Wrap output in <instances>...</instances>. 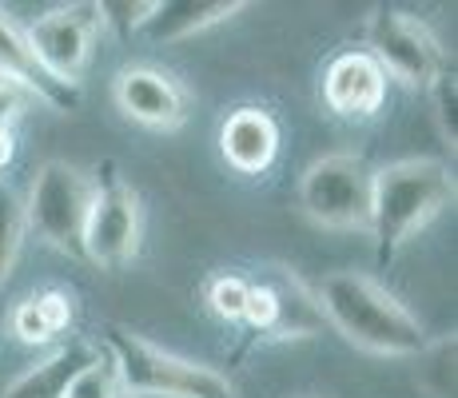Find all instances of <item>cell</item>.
Instances as JSON below:
<instances>
[{
	"label": "cell",
	"mask_w": 458,
	"mask_h": 398,
	"mask_svg": "<svg viewBox=\"0 0 458 398\" xmlns=\"http://www.w3.org/2000/svg\"><path fill=\"white\" fill-rule=\"evenodd\" d=\"M323 323H331L351 347L378 359H415L427 347V331L407 303L363 271H335L315 287Z\"/></svg>",
	"instance_id": "6da1fadb"
},
{
	"label": "cell",
	"mask_w": 458,
	"mask_h": 398,
	"mask_svg": "<svg viewBox=\"0 0 458 398\" xmlns=\"http://www.w3.org/2000/svg\"><path fill=\"white\" fill-rule=\"evenodd\" d=\"M454 203V175L443 159L411 156L378 167L371 183V235L378 255L391 259L394 251L415 239L435 216Z\"/></svg>",
	"instance_id": "7a4b0ae2"
},
{
	"label": "cell",
	"mask_w": 458,
	"mask_h": 398,
	"mask_svg": "<svg viewBox=\"0 0 458 398\" xmlns=\"http://www.w3.org/2000/svg\"><path fill=\"white\" fill-rule=\"evenodd\" d=\"M104 355L116 367L120 391L128 398H240L235 383L216 367L164 351L124 326H108Z\"/></svg>",
	"instance_id": "3957f363"
},
{
	"label": "cell",
	"mask_w": 458,
	"mask_h": 398,
	"mask_svg": "<svg viewBox=\"0 0 458 398\" xmlns=\"http://www.w3.org/2000/svg\"><path fill=\"white\" fill-rule=\"evenodd\" d=\"M92 175L84 167L68 164V159H48L37 167L24 196V227L37 239L81 259V235L88 219V203H92Z\"/></svg>",
	"instance_id": "277c9868"
},
{
	"label": "cell",
	"mask_w": 458,
	"mask_h": 398,
	"mask_svg": "<svg viewBox=\"0 0 458 398\" xmlns=\"http://www.w3.org/2000/svg\"><path fill=\"white\" fill-rule=\"evenodd\" d=\"M371 183L375 172L363 156L331 152L315 159L299 180V207L327 232H371Z\"/></svg>",
	"instance_id": "5b68a950"
},
{
	"label": "cell",
	"mask_w": 458,
	"mask_h": 398,
	"mask_svg": "<svg viewBox=\"0 0 458 398\" xmlns=\"http://www.w3.org/2000/svg\"><path fill=\"white\" fill-rule=\"evenodd\" d=\"M367 52L378 60L386 80L407 88H430L446 72V48L438 37L399 8H378L367 21Z\"/></svg>",
	"instance_id": "8992f818"
},
{
	"label": "cell",
	"mask_w": 458,
	"mask_h": 398,
	"mask_svg": "<svg viewBox=\"0 0 458 398\" xmlns=\"http://www.w3.org/2000/svg\"><path fill=\"white\" fill-rule=\"evenodd\" d=\"M100 29H104L100 4H60V8H48L44 16H37V21L24 29V37H29L44 72L56 80V84L76 92L81 76L88 72V64H92Z\"/></svg>",
	"instance_id": "52a82bcc"
},
{
	"label": "cell",
	"mask_w": 458,
	"mask_h": 398,
	"mask_svg": "<svg viewBox=\"0 0 458 398\" xmlns=\"http://www.w3.org/2000/svg\"><path fill=\"white\" fill-rule=\"evenodd\" d=\"M136 251H140V196L120 175H108L104 183H96L92 203H88L81 259L96 263L104 271H120L136 259Z\"/></svg>",
	"instance_id": "ba28073f"
},
{
	"label": "cell",
	"mask_w": 458,
	"mask_h": 398,
	"mask_svg": "<svg viewBox=\"0 0 458 398\" xmlns=\"http://www.w3.org/2000/svg\"><path fill=\"white\" fill-rule=\"evenodd\" d=\"M112 100L131 123L152 131H175L191 116V96L172 72L152 64H131L116 72Z\"/></svg>",
	"instance_id": "9c48e42d"
},
{
	"label": "cell",
	"mask_w": 458,
	"mask_h": 398,
	"mask_svg": "<svg viewBox=\"0 0 458 398\" xmlns=\"http://www.w3.org/2000/svg\"><path fill=\"white\" fill-rule=\"evenodd\" d=\"M386 88L391 80L378 68V60L367 48L339 52L327 68H323V104L339 120H371L386 104Z\"/></svg>",
	"instance_id": "30bf717a"
},
{
	"label": "cell",
	"mask_w": 458,
	"mask_h": 398,
	"mask_svg": "<svg viewBox=\"0 0 458 398\" xmlns=\"http://www.w3.org/2000/svg\"><path fill=\"white\" fill-rule=\"evenodd\" d=\"M219 156L240 175H263L279 156L276 116L267 108H255V104L227 112V120L219 123Z\"/></svg>",
	"instance_id": "8fae6325"
},
{
	"label": "cell",
	"mask_w": 458,
	"mask_h": 398,
	"mask_svg": "<svg viewBox=\"0 0 458 398\" xmlns=\"http://www.w3.org/2000/svg\"><path fill=\"white\" fill-rule=\"evenodd\" d=\"M0 80H13V84L24 88V92H29L37 104H56V108H68V104L76 100L72 88L56 84V80L40 68L37 52H32L29 37H24V29L4 13V8H0Z\"/></svg>",
	"instance_id": "7c38bea8"
},
{
	"label": "cell",
	"mask_w": 458,
	"mask_h": 398,
	"mask_svg": "<svg viewBox=\"0 0 458 398\" xmlns=\"http://www.w3.org/2000/svg\"><path fill=\"white\" fill-rule=\"evenodd\" d=\"M243 0H160L156 16L148 21V37L156 44H180V40H191L199 32L216 29V24L232 21L235 13H243Z\"/></svg>",
	"instance_id": "4fadbf2b"
},
{
	"label": "cell",
	"mask_w": 458,
	"mask_h": 398,
	"mask_svg": "<svg viewBox=\"0 0 458 398\" xmlns=\"http://www.w3.org/2000/svg\"><path fill=\"white\" fill-rule=\"evenodd\" d=\"M96 355H100V347H92V343H81L72 339L68 347H56L48 359L32 362V367H24L21 375L13 378V383L4 386V398H60L64 394V386L72 383V375L81 367H88Z\"/></svg>",
	"instance_id": "5bb4252c"
},
{
	"label": "cell",
	"mask_w": 458,
	"mask_h": 398,
	"mask_svg": "<svg viewBox=\"0 0 458 398\" xmlns=\"http://www.w3.org/2000/svg\"><path fill=\"white\" fill-rule=\"evenodd\" d=\"M72 318H76L72 295H64V291H37V295L21 299L13 307L8 326H13V334L24 347H48V343H56L72 326Z\"/></svg>",
	"instance_id": "9a60e30c"
},
{
	"label": "cell",
	"mask_w": 458,
	"mask_h": 398,
	"mask_svg": "<svg viewBox=\"0 0 458 398\" xmlns=\"http://www.w3.org/2000/svg\"><path fill=\"white\" fill-rule=\"evenodd\" d=\"M267 283H271V291H276V326H271V334H276V339H311L323 326V311H319V303H315V291L284 267Z\"/></svg>",
	"instance_id": "2e32d148"
},
{
	"label": "cell",
	"mask_w": 458,
	"mask_h": 398,
	"mask_svg": "<svg viewBox=\"0 0 458 398\" xmlns=\"http://www.w3.org/2000/svg\"><path fill=\"white\" fill-rule=\"evenodd\" d=\"M454 334H443L415 355V386L427 398H454Z\"/></svg>",
	"instance_id": "e0dca14e"
},
{
	"label": "cell",
	"mask_w": 458,
	"mask_h": 398,
	"mask_svg": "<svg viewBox=\"0 0 458 398\" xmlns=\"http://www.w3.org/2000/svg\"><path fill=\"white\" fill-rule=\"evenodd\" d=\"M24 196L13 188V183L0 180V287L13 275L16 259H21V247H24Z\"/></svg>",
	"instance_id": "ac0fdd59"
},
{
	"label": "cell",
	"mask_w": 458,
	"mask_h": 398,
	"mask_svg": "<svg viewBox=\"0 0 458 398\" xmlns=\"http://www.w3.org/2000/svg\"><path fill=\"white\" fill-rule=\"evenodd\" d=\"M120 378H116V367L108 362V355H96L88 367H81L72 375V383L64 386V394L60 398H120Z\"/></svg>",
	"instance_id": "d6986e66"
},
{
	"label": "cell",
	"mask_w": 458,
	"mask_h": 398,
	"mask_svg": "<svg viewBox=\"0 0 458 398\" xmlns=\"http://www.w3.org/2000/svg\"><path fill=\"white\" fill-rule=\"evenodd\" d=\"M248 291H251V279H243V275H216L208 283L211 315L224 318V323H240L243 307H248Z\"/></svg>",
	"instance_id": "ffe728a7"
},
{
	"label": "cell",
	"mask_w": 458,
	"mask_h": 398,
	"mask_svg": "<svg viewBox=\"0 0 458 398\" xmlns=\"http://www.w3.org/2000/svg\"><path fill=\"white\" fill-rule=\"evenodd\" d=\"M156 8H160V0H136V4H128V0L112 4V0H104V4H100V21L112 24L120 37H131V32H144L148 29V21L156 16Z\"/></svg>",
	"instance_id": "44dd1931"
},
{
	"label": "cell",
	"mask_w": 458,
	"mask_h": 398,
	"mask_svg": "<svg viewBox=\"0 0 458 398\" xmlns=\"http://www.w3.org/2000/svg\"><path fill=\"white\" fill-rule=\"evenodd\" d=\"M240 323H248L251 331H263L271 334V326H276V291H271L267 279L251 283L248 291V307H243V318Z\"/></svg>",
	"instance_id": "7402d4cb"
},
{
	"label": "cell",
	"mask_w": 458,
	"mask_h": 398,
	"mask_svg": "<svg viewBox=\"0 0 458 398\" xmlns=\"http://www.w3.org/2000/svg\"><path fill=\"white\" fill-rule=\"evenodd\" d=\"M427 92H430V100H435V120H438V131H443V140L454 148V136H458V131H454V104H458V96H454V80L443 72V76L435 80V84L427 88Z\"/></svg>",
	"instance_id": "603a6c76"
},
{
	"label": "cell",
	"mask_w": 458,
	"mask_h": 398,
	"mask_svg": "<svg viewBox=\"0 0 458 398\" xmlns=\"http://www.w3.org/2000/svg\"><path fill=\"white\" fill-rule=\"evenodd\" d=\"M32 104L37 100H32L24 88H16L13 80H0V128H13V123L32 108Z\"/></svg>",
	"instance_id": "cb8c5ba5"
},
{
	"label": "cell",
	"mask_w": 458,
	"mask_h": 398,
	"mask_svg": "<svg viewBox=\"0 0 458 398\" xmlns=\"http://www.w3.org/2000/svg\"><path fill=\"white\" fill-rule=\"evenodd\" d=\"M13 156H16V136H13V128H0V172L13 164Z\"/></svg>",
	"instance_id": "d4e9b609"
},
{
	"label": "cell",
	"mask_w": 458,
	"mask_h": 398,
	"mask_svg": "<svg viewBox=\"0 0 458 398\" xmlns=\"http://www.w3.org/2000/svg\"><path fill=\"white\" fill-rule=\"evenodd\" d=\"M120 398H128V394H120Z\"/></svg>",
	"instance_id": "484cf974"
}]
</instances>
